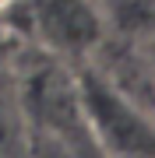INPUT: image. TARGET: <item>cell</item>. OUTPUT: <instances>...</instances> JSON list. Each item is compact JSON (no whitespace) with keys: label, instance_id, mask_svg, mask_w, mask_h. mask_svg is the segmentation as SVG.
I'll use <instances>...</instances> for the list:
<instances>
[{"label":"cell","instance_id":"cell-1","mask_svg":"<svg viewBox=\"0 0 155 158\" xmlns=\"http://www.w3.org/2000/svg\"><path fill=\"white\" fill-rule=\"evenodd\" d=\"M74 91L81 102L92 141L106 158H155V109L127 95L95 63L74 70Z\"/></svg>","mask_w":155,"mask_h":158},{"label":"cell","instance_id":"cell-2","mask_svg":"<svg viewBox=\"0 0 155 158\" xmlns=\"http://www.w3.org/2000/svg\"><path fill=\"white\" fill-rule=\"evenodd\" d=\"M4 14H21V32L46 56L81 60L102 42V18L88 0H18Z\"/></svg>","mask_w":155,"mask_h":158},{"label":"cell","instance_id":"cell-3","mask_svg":"<svg viewBox=\"0 0 155 158\" xmlns=\"http://www.w3.org/2000/svg\"><path fill=\"white\" fill-rule=\"evenodd\" d=\"M25 127V113H21V98L14 88L0 91V148H11V141L21 134Z\"/></svg>","mask_w":155,"mask_h":158},{"label":"cell","instance_id":"cell-4","mask_svg":"<svg viewBox=\"0 0 155 158\" xmlns=\"http://www.w3.org/2000/svg\"><path fill=\"white\" fill-rule=\"evenodd\" d=\"M7 4H18V0H0V11H4V7H7Z\"/></svg>","mask_w":155,"mask_h":158},{"label":"cell","instance_id":"cell-5","mask_svg":"<svg viewBox=\"0 0 155 158\" xmlns=\"http://www.w3.org/2000/svg\"><path fill=\"white\" fill-rule=\"evenodd\" d=\"M152 67H155V39H152Z\"/></svg>","mask_w":155,"mask_h":158},{"label":"cell","instance_id":"cell-6","mask_svg":"<svg viewBox=\"0 0 155 158\" xmlns=\"http://www.w3.org/2000/svg\"><path fill=\"white\" fill-rule=\"evenodd\" d=\"M0 25H4V11H0Z\"/></svg>","mask_w":155,"mask_h":158}]
</instances>
